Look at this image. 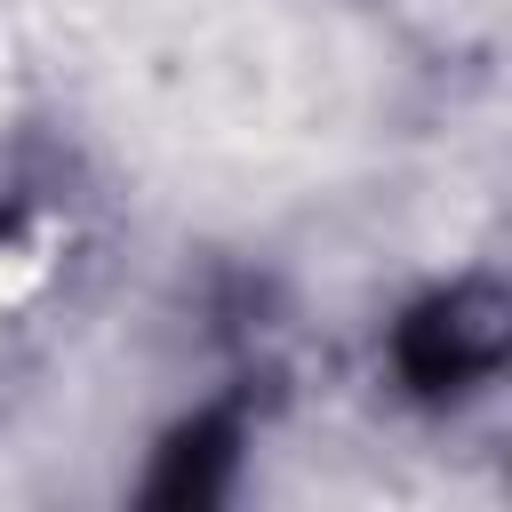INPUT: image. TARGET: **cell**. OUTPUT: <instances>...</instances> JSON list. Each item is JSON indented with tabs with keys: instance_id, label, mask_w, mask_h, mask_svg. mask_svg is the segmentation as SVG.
<instances>
[{
	"instance_id": "obj_1",
	"label": "cell",
	"mask_w": 512,
	"mask_h": 512,
	"mask_svg": "<svg viewBox=\"0 0 512 512\" xmlns=\"http://www.w3.org/2000/svg\"><path fill=\"white\" fill-rule=\"evenodd\" d=\"M400 376L416 392H448V384H472L496 368L504 352V296L496 288H456V296H432L424 312L400 320Z\"/></svg>"
},
{
	"instance_id": "obj_2",
	"label": "cell",
	"mask_w": 512,
	"mask_h": 512,
	"mask_svg": "<svg viewBox=\"0 0 512 512\" xmlns=\"http://www.w3.org/2000/svg\"><path fill=\"white\" fill-rule=\"evenodd\" d=\"M224 464H232V424H224V416H208V424H192V432L168 448V464H160L152 496H160V504H200V496H216Z\"/></svg>"
}]
</instances>
